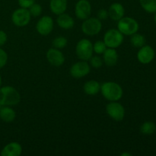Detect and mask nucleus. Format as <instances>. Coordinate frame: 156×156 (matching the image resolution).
<instances>
[{"label":"nucleus","instance_id":"obj_9","mask_svg":"<svg viewBox=\"0 0 156 156\" xmlns=\"http://www.w3.org/2000/svg\"><path fill=\"white\" fill-rule=\"evenodd\" d=\"M53 19L50 16H43L38 20L36 24V29L38 34L42 36H47L53 30Z\"/></svg>","mask_w":156,"mask_h":156},{"label":"nucleus","instance_id":"obj_27","mask_svg":"<svg viewBox=\"0 0 156 156\" xmlns=\"http://www.w3.org/2000/svg\"><path fill=\"white\" fill-rule=\"evenodd\" d=\"M89 60L91 66L95 69L100 68V67L102 66V64H103V59L98 56H92L90 58Z\"/></svg>","mask_w":156,"mask_h":156},{"label":"nucleus","instance_id":"obj_32","mask_svg":"<svg viewBox=\"0 0 156 156\" xmlns=\"http://www.w3.org/2000/svg\"><path fill=\"white\" fill-rule=\"evenodd\" d=\"M126 155H128V156H131L132 155L129 153H126V152H124V153H122L121 154V156H126Z\"/></svg>","mask_w":156,"mask_h":156},{"label":"nucleus","instance_id":"obj_13","mask_svg":"<svg viewBox=\"0 0 156 156\" xmlns=\"http://www.w3.org/2000/svg\"><path fill=\"white\" fill-rule=\"evenodd\" d=\"M155 50L151 46L144 45L140 47L137 53V59L142 64H149L155 58Z\"/></svg>","mask_w":156,"mask_h":156},{"label":"nucleus","instance_id":"obj_18","mask_svg":"<svg viewBox=\"0 0 156 156\" xmlns=\"http://www.w3.org/2000/svg\"><path fill=\"white\" fill-rule=\"evenodd\" d=\"M67 5H68L67 0H50V11L54 15H59L66 11Z\"/></svg>","mask_w":156,"mask_h":156},{"label":"nucleus","instance_id":"obj_12","mask_svg":"<svg viewBox=\"0 0 156 156\" xmlns=\"http://www.w3.org/2000/svg\"><path fill=\"white\" fill-rule=\"evenodd\" d=\"M46 56H47V61L53 66H61L63 65L66 60L65 56L63 53L60 51V50L54 48V47L47 50Z\"/></svg>","mask_w":156,"mask_h":156},{"label":"nucleus","instance_id":"obj_15","mask_svg":"<svg viewBox=\"0 0 156 156\" xmlns=\"http://www.w3.org/2000/svg\"><path fill=\"white\" fill-rule=\"evenodd\" d=\"M125 9L123 5L119 2H114L111 5L108 9V15L113 21H118L124 17Z\"/></svg>","mask_w":156,"mask_h":156},{"label":"nucleus","instance_id":"obj_5","mask_svg":"<svg viewBox=\"0 0 156 156\" xmlns=\"http://www.w3.org/2000/svg\"><path fill=\"white\" fill-rule=\"evenodd\" d=\"M123 34L118 29H110L104 35V42L108 48L117 49L123 42Z\"/></svg>","mask_w":156,"mask_h":156},{"label":"nucleus","instance_id":"obj_2","mask_svg":"<svg viewBox=\"0 0 156 156\" xmlns=\"http://www.w3.org/2000/svg\"><path fill=\"white\" fill-rule=\"evenodd\" d=\"M21 101V95L12 86L0 88V106H15Z\"/></svg>","mask_w":156,"mask_h":156},{"label":"nucleus","instance_id":"obj_3","mask_svg":"<svg viewBox=\"0 0 156 156\" xmlns=\"http://www.w3.org/2000/svg\"><path fill=\"white\" fill-rule=\"evenodd\" d=\"M139 23L130 17H123L117 21V29L126 36H131L139 30Z\"/></svg>","mask_w":156,"mask_h":156},{"label":"nucleus","instance_id":"obj_33","mask_svg":"<svg viewBox=\"0 0 156 156\" xmlns=\"http://www.w3.org/2000/svg\"><path fill=\"white\" fill-rule=\"evenodd\" d=\"M1 85H2V77H1V75H0V88H1Z\"/></svg>","mask_w":156,"mask_h":156},{"label":"nucleus","instance_id":"obj_11","mask_svg":"<svg viewBox=\"0 0 156 156\" xmlns=\"http://www.w3.org/2000/svg\"><path fill=\"white\" fill-rule=\"evenodd\" d=\"M91 14V3L88 0H79L75 6V15L80 20L89 18Z\"/></svg>","mask_w":156,"mask_h":156},{"label":"nucleus","instance_id":"obj_29","mask_svg":"<svg viewBox=\"0 0 156 156\" xmlns=\"http://www.w3.org/2000/svg\"><path fill=\"white\" fill-rule=\"evenodd\" d=\"M20 7L24 9H29L34 3H35V0H18Z\"/></svg>","mask_w":156,"mask_h":156},{"label":"nucleus","instance_id":"obj_23","mask_svg":"<svg viewBox=\"0 0 156 156\" xmlns=\"http://www.w3.org/2000/svg\"><path fill=\"white\" fill-rule=\"evenodd\" d=\"M142 8L148 13L156 12V0H140Z\"/></svg>","mask_w":156,"mask_h":156},{"label":"nucleus","instance_id":"obj_14","mask_svg":"<svg viewBox=\"0 0 156 156\" xmlns=\"http://www.w3.org/2000/svg\"><path fill=\"white\" fill-rule=\"evenodd\" d=\"M22 153V146L17 142L8 143L2 149V156H20Z\"/></svg>","mask_w":156,"mask_h":156},{"label":"nucleus","instance_id":"obj_8","mask_svg":"<svg viewBox=\"0 0 156 156\" xmlns=\"http://www.w3.org/2000/svg\"><path fill=\"white\" fill-rule=\"evenodd\" d=\"M31 18L28 9L20 8L14 11L12 15V21L15 26L24 27L29 24Z\"/></svg>","mask_w":156,"mask_h":156},{"label":"nucleus","instance_id":"obj_1","mask_svg":"<svg viewBox=\"0 0 156 156\" xmlns=\"http://www.w3.org/2000/svg\"><path fill=\"white\" fill-rule=\"evenodd\" d=\"M100 91L103 97L109 101H118L123 94L122 87L114 82H104L101 85Z\"/></svg>","mask_w":156,"mask_h":156},{"label":"nucleus","instance_id":"obj_24","mask_svg":"<svg viewBox=\"0 0 156 156\" xmlns=\"http://www.w3.org/2000/svg\"><path fill=\"white\" fill-rule=\"evenodd\" d=\"M67 44H68V41L64 37H57L52 42L53 47L56 49H59V50L63 49L64 47H66Z\"/></svg>","mask_w":156,"mask_h":156},{"label":"nucleus","instance_id":"obj_25","mask_svg":"<svg viewBox=\"0 0 156 156\" xmlns=\"http://www.w3.org/2000/svg\"><path fill=\"white\" fill-rule=\"evenodd\" d=\"M107 48L108 47H107L106 44H105L104 41H98L93 44V52H94L96 54H103V53L106 50Z\"/></svg>","mask_w":156,"mask_h":156},{"label":"nucleus","instance_id":"obj_21","mask_svg":"<svg viewBox=\"0 0 156 156\" xmlns=\"http://www.w3.org/2000/svg\"><path fill=\"white\" fill-rule=\"evenodd\" d=\"M130 44L136 48H140L146 44V38L141 34H133L130 36Z\"/></svg>","mask_w":156,"mask_h":156},{"label":"nucleus","instance_id":"obj_31","mask_svg":"<svg viewBox=\"0 0 156 156\" xmlns=\"http://www.w3.org/2000/svg\"><path fill=\"white\" fill-rule=\"evenodd\" d=\"M7 39L8 37L5 32L3 30H0V47L5 44V43L7 42Z\"/></svg>","mask_w":156,"mask_h":156},{"label":"nucleus","instance_id":"obj_28","mask_svg":"<svg viewBox=\"0 0 156 156\" xmlns=\"http://www.w3.org/2000/svg\"><path fill=\"white\" fill-rule=\"evenodd\" d=\"M8 62L7 53L0 47V69L6 65Z\"/></svg>","mask_w":156,"mask_h":156},{"label":"nucleus","instance_id":"obj_16","mask_svg":"<svg viewBox=\"0 0 156 156\" xmlns=\"http://www.w3.org/2000/svg\"><path fill=\"white\" fill-rule=\"evenodd\" d=\"M103 62L108 66H114L118 61V54L114 48H107L103 53Z\"/></svg>","mask_w":156,"mask_h":156},{"label":"nucleus","instance_id":"obj_34","mask_svg":"<svg viewBox=\"0 0 156 156\" xmlns=\"http://www.w3.org/2000/svg\"><path fill=\"white\" fill-rule=\"evenodd\" d=\"M155 18H154V19H155V24H156V12H155Z\"/></svg>","mask_w":156,"mask_h":156},{"label":"nucleus","instance_id":"obj_26","mask_svg":"<svg viewBox=\"0 0 156 156\" xmlns=\"http://www.w3.org/2000/svg\"><path fill=\"white\" fill-rule=\"evenodd\" d=\"M30 15L33 17H38L42 13V7L41 5L34 3L28 9Z\"/></svg>","mask_w":156,"mask_h":156},{"label":"nucleus","instance_id":"obj_20","mask_svg":"<svg viewBox=\"0 0 156 156\" xmlns=\"http://www.w3.org/2000/svg\"><path fill=\"white\" fill-rule=\"evenodd\" d=\"M83 89L85 94L88 95H95L100 91L101 85L97 81L90 80L85 82Z\"/></svg>","mask_w":156,"mask_h":156},{"label":"nucleus","instance_id":"obj_22","mask_svg":"<svg viewBox=\"0 0 156 156\" xmlns=\"http://www.w3.org/2000/svg\"><path fill=\"white\" fill-rule=\"evenodd\" d=\"M156 131V125L152 121H146L140 126V132L144 135H152Z\"/></svg>","mask_w":156,"mask_h":156},{"label":"nucleus","instance_id":"obj_10","mask_svg":"<svg viewBox=\"0 0 156 156\" xmlns=\"http://www.w3.org/2000/svg\"><path fill=\"white\" fill-rule=\"evenodd\" d=\"M69 73L75 79H82L90 73V66L86 61H79L71 66Z\"/></svg>","mask_w":156,"mask_h":156},{"label":"nucleus","instance_id":"obj_30","mask_svg":"<svg viewBox=\"0 0 156 156\" xmlns=\"http://www.w3.org/2000/svg\"><path fill=\"white\" fill-rule=\"evenodd\" d=\"M108 17H109V15H108V11L106 10V9H100L98 11V18L99 20H101V21L106 20Z\"/></svg>","mask_w":156,"mask_h":156},{"label":"nucleus","instance_id":"obj_19","mask_svg":"<svg viewBox=\"0 0 156 156\" xmlns=\"http://www.w3.org/2000/svg\"><path fill=\"white\" fill-rule=\"evenodd\" d=\"M16 118V113L11 106H0V119L5 123L13 122Z\"/></svg>","mask_w":156,"mask_h":156},{"label":"nucleus","instance_id":"obj_7","mask_svg":"<svg viewBox=\"0 0 156 156\" xmlns=\"http://www.w3.org/2000/svg\"><path fill=\"white\" fill-rule=\"evenodd\" d=\"M106 113L115 121H122L125 117V108L117 101H110L106 105Z\"/></svg>","mask_w":156,"mask_h":156},{"label":"nucleus","instance_id":"obj_4","mask_svg":"<svg viewBox=\"0 0 156 156\" xmlns=\"http://www.w3.org/2000/svg\"><path fill=\"white\" fill-rule=\"evenodd\" d=\"M81 29L82 31L87 36H95L98 34L102 28V23L98 18L89 17L83 20Z\"/></svg>","mask_w":156,"mask_h":156},{"label":"nucleus","instance_id":"obj_6","mask_svg":"<svg viewBox=\"0 0 156 156\" xmlns=\"http://www.w3.org/2000/svg\"><path fill=\"white\" fill-rule=\"evenodd\" d=\"M76 53L81 60H89L93 55L92 43L88 39L80 40L76 44Z\"/></svg>","mask_w":156,"mask_h":156},{"label":"nucleus","instance_id":"obj_17","mask_svg":"<svg viewBox=\"0 0 156 156\" xmlns=\"http://www.w3.org/2000/svg\"><path fill=\"white\" fill-rule=\"evenodd\" d=\"M56 23L59 27L64 30H69L75 25V21L73 17L68 14H66L65 12L58 15L56 18Z\"/></svg>","mask_w":156,"mask_h":156}]
</instances>
